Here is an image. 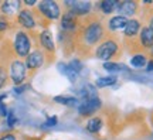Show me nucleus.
<instances>
[{
	"mask_svg": "<svg viewBox=\"0 0 153 140\" xmlns=\"http://www.w3.org/2000/svg\"><path fill=\"white\" fill-rule=\"evenodd\" d=\"M14 50H16L17 55L20 57H27L30 53V40L26 33L19 31L16 34V40H14Z\"/></svg>",
	"mask_w": 153,
	"mask_h": 140,
	"instance_id": "obj_1",
	"label": "nucleus"
},
{
	"mask_svg": "<svg viewBox=\"0 0 153 140\" xmlns=\"http://www.w3.org/2000/svg\"><path fill=\"white\" fill-rule=\"evenodd\" d=\"M118 51V44L112 41V40H108L102 43L97 50V57L99 59H104V61H108L114 57V54Z\"/></svg>",
	"mask_w": 153,
	"mask_h": 140,
	"instance_id": "obj_2",
	"label": "nucleus"
},
{
	"mask_svg": "<svg viewBox=\"0 0 153 140\" xmlns=\"http://www.w3.org/2000/svg\"><path fill=\"white\" fill-rule=\"evenodd\" d=\"M10 76L14 84H22L26 78V65L23 64L22 61H14L11 62L10 67Z\"/></svg>",
	"mask_w": 153,
	"mask_h": 140,
	"instance_id": "obj_3",
	"label": "nucleus"
},
{
	"mask_svg": "<svg viewBox=\"0 0 153 140\" xmlns=\"http://www.w3.org/2000/svg\"><path fill=\"white\" fill-rule=\"evenodd\" d=\"M84 37H85V41H87L88 44H95L99 38L102 37V26H101L99 23H92V24L85 30Z\"/></svg>",
	"mask_w": 153,
	"mask_h": 140,
	"instance_id": "obj_4",
	"label": "nucleus"
},
{
	"mask_svg": "<svg viewBox=\"0 0 153 140\" xmlns=\"http://www.w3.org/2000/svg\"><path fill=\"white\" fill-rule=\"evenodd\" d=\"M40 10L43 11V14L47 19H51V20H55V19L60 17V7L55 1H51V0L43 1L40 4Z\"/></svg>",
	"mask_w": 153,
	"mask_h": 140,
	"instance_id": "obj_5",
	"label": "nucleus"
},
{
	"mask_svg": "<svg viewBox=\"0 0 153 140\" xmlns=\"http://www.w3.org/2000/svg\"><path fill=\"white\" fill-rule=\"evenodd\" d=\"M101 108V99L98 98H91V99H85L84 102L79 105V113H81L82 116H87V115H91L94 113L95 110H98Z\"/></svg>",
	"mask_w": 153,
	"mask_h": 140,
	"instance_id": "obj_6",
	"label": "nucleus"
},
{
	"mask_svg": "<svg viewBox=\"0 0 153 140\" xmlns=\"http://www.w3.org/2000/svg\"><path fill=\"white\" fill-rule=\"evenodd\" d=\"M44 62V55L40 53V51H33L31 54L27 55V61H26V67L27 68H31V70H36L38 67H41Z\"/></svg>",
	"mask_w": 153,
	"mask_h": 140,
	"instance_id": "obj_7",
	"label": "nucleus"
},
{
	"mask_svg": "<svg viewBox=\"0 0 153 140\" xmlns=\"http://www.w3.org/2000/svg\"><path fill=\"white\" fill-rule=\"evenodd\" d=\"M67 4L71 7V11L74 13V14H87L88 11H89V9H91V4H89V1H72V0H70V1H67Z\"/></svg>",
	"mask_w": 153,
	"mask_h": 140,
	"instance_id": "obj_8",
	"label": "nucleus"
},
{
	"mask_svg": "<svg viewBox=\"0 0 153 140\" xmlns=\"http://www.w3.org/2000/svg\"><path fill=\"white\" fill-rule=\"evenodd\" d=\"M136 3L135 1H122L118 7V10H119L120 16H133L135 14V11H136Z\"/></svg>",
	"mask_w": 153,
	"mask_h": 140,
	"instance_id": "obj_9",
	"label": "nucleus"
},
{
	"mask_svg": "<svg viewBox=\"0 0 153 140\" xmlns=\"http://www.w3.org/2000/svg\"><path fill=\"white\" fill-rule=\"evenodd\" d=\"M140 41H142L143 47L152 48L153 47V28L152 27H145L140 31Z\"/></svg>",
	"mask_w": 153,
	"mask_h": 140,
	"instance_id": "obj_10",
	"label": "nucleus"
},
{
	"mask_svg": "<svg viewBox=\"0 0 153 140\" xmlns=\"http://www.w3.org/2000/svg\"><path fill=\"white\" fill-rule=\"evenodd\" d=\"M19 21L22 23V26H24L26 28L34 27V19L28 10H22L19 13Z\"/></svg>",
	"mask_w": 153,
	"mask_h": 140,
	"instance_id": "obj_11",
	"label": "nucleus"
},
{
	"mask_svg": "<svg viewBox=\"0 0 153 140\" xmlns=\"http://www.w3.org/2000/svg\"><path fill=\"white\" fill-rule=\"evenodd\" d=\"M62 27L67 28V30H71V28L75 27L76 24V16L72 13V11H68V13H65L64 14V17H62Z\"/></svg>",
	"mask_w": 153,
	"mask_h": 140,
	"instance_id": "obj_12",
	"label": "nucleus"
},
{
	"mask_svg": "<svg viewBox=\"0 0 153 140\" xmlns=\"http://www.w3.org/2000/svg\"><path fill=\"white\" fill-rule=\"evenodd\" d=\"M126 24H128V20H126V17H123V16L112 17V19L109 20V28H111V30H119V28H125Z\"/></svg>",
	"mask_w": 153,
	"mask_h": 140,
	"instance_id": "obj_13",
	"label": "nucleus"
},
{
	"mask_svg": "<svg viewBox=\"0 0 153 140\" xmlns=\"http://www.w3.org/2000/svg\"><path fill=\"white\" fill-rule=\"evenodd\" d=\"M40 41L43 44V47H45V50L48 51H54V43H53V37L50 31H43L40 34Z\"/></svg>",
	"mask_w": 153,
	"mask_h": 140,
	"instance_id": "obj_14",
	"label": "nucleus"
},
{
	"mask_svg": "<svg viewBox=\"0 0 153 140\" xmlns=\"http://www.w3.org/2000/svg\"><path fill=\"white\" fill-rule=\"evenodd\" d=\"M58 70H60V72L61 74H64V75L70 79V81H75L76 79V72L74 70H72L70 65H67V64H64V62H60L58 64Z\"/></svg>",
	"mask_w": 153,
	"mask_h": 140,
	"instance_id": "obj_15",
	"label": "nucleus"
},
{
	"mask_svg": "<svg viewBox=\"0 0 153 140\" xmlns=\"http://www.w3.org/2000/svg\"><path fill=\"white\" fill-rule=\"evenodd\" d=\"M20 9V3L19 1H4L1 4V11L4 14H14L17 10Z\"/></svg>",
	"mask_w": 153,
	"mask_h": 140,
	"instance_id": "obj_16",
	"label": "nucleus"
},
{
	"mask_svg": "<svg viewBox=\"0 0 153 140\" xmlns=\"http://www.w3.org/2000/svg\"><path fill=\"white\" fill-rule=\"evenodd\" d=\"M139 27H140V24L137 20H129L125 27V36L126 37H133L139 31Z\"/></svg>",
	"mask_w": 153,
	"mask_h": 140,
	"instance_id": "obj_17",
	"label": "nucleus"
},
{
	"mask_svg": "<svg viewBox=\"0 0 153 140\" xmlns=\"http://www.w3.org/2000/svg\"><path fill=\"white\" fill-rule=\"evenodd\" d=\"M101 126H102L101 119H99V118H92L91 120H88L87 130H88V132H91V133H97V132H99Z\"/></svg>",
	"mask_w": 153,
	"mask_h": 140,
	"instance_id": "obj_18",
	"label": "nucleus"
},
{
	"mask_svg": "<svg viewBox=\"0 0 153 140\" xmlns=\"http://www.w3.org/2000/svg\"><path fill=\"white\" fill-rule=\"evenodd\" d=\"M131 64L135 67V68H142L146 65V57L143 54H136L133 55L131 59Z\"/></svg>",
	"mask_w": 153,
	"mask_h": 140,
	"instance_id": "obj_19",
	"label": "nucleus"
},
{
	"mask_svg": "<svg viewBox=\"0 0 153 140\" xmlns=\"http://www.w3.org/2000/svg\"><path fill=\"white\" fill-rule=\"evenodd\" d=\"M116 4H118V3H116L115 0H105V1L101 3V10L104 11L105 14H109V13H112V11L115 10Z\"/></svg>",
	"mask_w": 153,
	"mask_h": 140,
	"instance_id": "obj_20",
	"label": "nucleus"
},
{
	"mask_svg": "<svg viewBox=\"0 0 153 140\" xmlns=\"http://www.w3.org/2000/svg\"><path fill=\"white\" fill-rule=\"evenodd\" d=\"M115 82H116V76H104V78H98L97 86H99V88H105V86L114 85Z\"/></svg>",
	"mask_w": 153,
	"mask_h": 140,
	"instance_id": "obj_21",
	"label": "nucleus"
},
{
	"mask_svg": "<svg viewBox=\"0 0 153 140\" xmlns=\"http://www.w3.org/2000/svg\"><path fill=\"white\" fill-rule=\"evenodd\" d=\"M104 68L106 71H109V72H118V71H122V70H128L125 65L116 64V62H105Z\"/></svg>",
	"mask_w": 153,
	"mask_h": 140,
	"instance_id": "obj_22",
	"label": "nucleus"
},
{
	"mask_svg": "<svg viewBox=\"0 0 153 140\" xmlns=\"http://www.w3.org/2000/svg\"><path fill=\"white\" fill-rule=\"evenodd\" d=\"M54 101L58 103H62V105H72V103H76V99L72 96H55Z\"/></svg>",
	"mask_w": 153,
	"mask_h": 140,
	"instance_id": "obj_23",
	"label": "nucleus"
},
{
	"mask_svg": "<svg viewBox=\"0 0 153 140\" xmlns=\"http://www.w3.org/2000/svg\"><path fill=\"white\" fill-rule=\"evenodd\" d=\"M6 81H7V72H6L4 68L0 67V89L3 88V85L6 84Z\"/></svg>",
	"mask_w": 153,
	"mask_h": 140,
	"instance_id": "obj_24",
	"label": "nucleus"
},
{
	"mask_svg": "<svg viewBox=\"0 0 153 140\" xmlns=\"http://www.w3.org/2000/svg\"><path fill=\"white\" fill-rule=\"evenodd\" d=\"M70 67H71L72 70H74V71L76 72V74H78V72L81 71V68H82V64L79 62V61H76V59H74V61H72L71 64H70Z\"/></svg>",
	"mask_w": 153,
	"mask_h": 140,
	"instance_id": "obj_25",
	"label": "nucleus"
},
{
	"mask_svg": "<svg viewBox=\"0 0 153 140\" xmlns=\"http://www.w3.org/2000/svg\"><path fill=\"white\" fill-rule=\"evenodd\" d=\"M17 122V119H16V116L13 115V113H9L7 115V124L10 126V127H13L14 126V123Z\"/></svg>",
	"mask_w": 153,
	"mask_h": 140,
	"instance_id": "obj_26",
	"label": "nucleus"
},
{
	"mask_svg": "<svg viewBox=\"0 0 153 140\" xmlns=\"http://www.w3.org/2000/svg\"><path fill=\"white\" fill-rule=\"evenodd\" d=\"M55 124H57V118H55V116L48 118L47 122H45V126H47V127H51V126H55Z\"/></svg>",
	"mask_w": 153,
	"mask_h": 140,
	"instance_id": "obj_27",
	"label": "nucleus"
},
{
	"mask_svg": "<svg viewBox=\"0 0 153 140\" xmlns=\"http://www.w3.org/2000/svg\"><path fill=\"white\" fill-rule=\"evenodd\" d=\"M9 113H7V109H6L4 106V103L0 101V116H7Z\"/></svg>",
	"mask_w": 153,
	"mask_h": 140,
	"instance_id": "obj_28",
	"label": "nucleus"
},
{
	"mask_svg": "<svg viewBox=\"0 0 153 140\" xmlns=\"http://www.w3.org/2000/svg\"><path fill=\"white\" fill-rule=\"evenodd\" d=\"M0 140H16V137H14V135L9 133V135H3L0 137Z\"/></svg>",
	"mask_w": 153,
	"mask_h": 140,
	"instance_id": "obj_29",
	"label": "nucleus"
},
{
	"mask_svg": "<svg viewBox=\"0 0 153 140\" xmlns=\"http://www.w3.org/2000/svg\"><path fill=\"white\" fill-rule=\"evenodd\" d=\"M6 28H7V21H4V20L0 19V31H3Z\"/></svg>",
	"mask_w": 153,
	"mask_h": 140,
	"instance_id": "obj_30",
	"label": "nucleus"
},
{
	"mask_svg": "<svg viewBox=\"0 0 153 140\" xmlns=\"http://www.w3.org/2000/svg\"><path fill=\"white\" fill-rule=\"evenodd\" d=\"M26 88H27V86H16V88H14V92H16V93H22Z\"/></svg>",
	"mask_w": 153,
	"mask_h": 140,
	"instance_id": "obj_31",
	"label": "nucleus"
},
{
	"mask_svg": "<svg viewBox=\"0 0 153 140\" xmlns=\"http://www.w3.org/2000/svg\"><path fill=\"white\" fill-rule=\"evenodd\" d=\"M146 70L149 71V72H153V61H149L148 65H146Z\"/></svg>",
	"mask_w": 153,
	"mask_h": 140,
	"instance_id": "obj_32",
	"label": "nucleus"
},
{
	"mask_svg": "<svg viewBox=\"0 0 153 140\" xmlns=\"http://www.w3.org/2000/svg\"><path fill=\"white\" fill-rule=\"evenodd\" d=\"M36 3V0H26V4L27 6H33Z\"/></svg>",
	"mask_w": 153,
	"mask_h": 140,
	"instance_id": "obj_33",
	"label": "nucleus"
},
{
	"mask_svg": "<svg viewBox=\"0 0 153 140\" xmlns=\"http://www.w3.org/2000/svg\"><path fill=\"white\" fill-rule=\"evenodd\" d=\"M150 27L153 28V19H152V20H150Z\"/></svg>",
	"mask_w": 153,
	"mask_h": 140,
	"instance_id": "obj_34",
	"label": "nucleus"
},
{
	"mask_svg": "<svg viewBox=\"0 0 153 140\" xmlns=\"http://www.w3.org/2000/svg\"><path fill=\"white\" fill-rule=\"evenodd\" d=\"M152 51H153V50H152Z\"/></svg>",
	"mask_w": 153,
	"mask_h": 140,
	"instance_id": "obj_35",
	"label": "nucleus"
}]
</instances>
